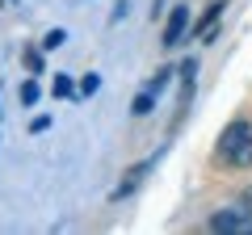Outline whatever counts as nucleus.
Listing matches in <instances>:
<instances>
[{
  "instance_id": "nucleus-1",
  "label": "nucleus",
  "mask_w": 252,
  "mask_h": 235,
  "mask_svg": "<svg viewBox=\"0 0 252 235\" xmlns=\"http://www.w3.org/2000/svg\"><path fill=\"white\" fill-rule=\"evenodd\" d=\"M215 155L223 164H231V168H248L252 164V122L248 118L227 122V130L219 135V143H215Z\"/></svg>"
},
{
  "instance_id": "nucleus-9",
  "label": "nucleus",
  "mask_w": 252,
  "mask_h": 235,
  "mask_svg": "<svg viewBox=\"0 0 252 235\" xmlns=\"http://www.w3.org/2000/svg\"><path fill=\"white\" fill-rule=\"evenodd\" d=\"M26 67H30V72H42V55H38V51H26Z\"/></svg>"
},
{
  "instance_id": "nucleus-7",
  "label": "nucleus",
  "mask_w": 252,
  "mask_h": 235,
  "mask_svg": "<svg viewBox=\"0 0 252 235\" xmlns=\"http://www.w3.org/2000/svg\"><path fill=\"white\" fill-rule=\"evenodd\" d=\"M97 76H84V80H80V88H76V92H80V97H93V92H97Z\"/></svg>"
},
{
  "instance_id": "nucleus-11",
  "label": "nucleus",
  "mask_w": 252,
  "mask_h": 235,
  "mask_svg": "<svg viewBox=\"0 0 252 235\" xmlns=\"http://www.w3.org/2000/svg\"><path fill=\"white\" fill-rule=\"evenodd\" d=\"M42 46H46V51H55V46H63V29H51V34L42 38Z\"/></svg>"
},
{
  "instance_id": "nucleus-4",
  "label": "nucleus",
  "mask_w": 252,
  "mask_h": 235,
  "mask_svg": "<svg viewBox=\"0 0 252 235\" xmlns=\"http://www.w3.org/2000/svg\"><path fill=\"white\" fill-rule=\"evenodd\" d=\"M219 13H223V4H210V9L202 13V21H198V26H193V38H210V29H215Z\"/></svg>"
},
{
  "instance_id": "nucleus-3",
  "label": "nucleus",
  "mask_w": 252,
  "mask_h": 235,
  "mask_svg": "<svg viewBox=\"0 0 252 235\" xmlns=\"http://www.w3.org/2000/svg\"><path fill=\"white\" fill-rule=\"evenodd\" d=\"M185 29H189V9L177 4V9L168 13V26H164V46H177L181 38H185Z\"/></svg>"
},
{
  "instance_id": "nucleus-6",
  "label": "nucleus",
  "mask_w": 252,
  "mask_h": 235,
  "mask_svg": "<svg viewBox=\"0 0 252 235\" xmlns=\"http://www.w3.org/2000/svg\"><path fill=\"white\" fill-rule=\"evenodd\" d=\"M152 109H156V92L147 88V92H139V97H135V105H130V114H135V118H147Z\"/></svg>"
},
{
  "instance_id": "nucleus-5",
  "label": "nucleus",
  "mask_w": 252,
  "mask_h": 235,
  "mask_svg": "<svg viewBox=\"0 0 252 235\" xmlns=\"http://www.w3.org/2000/svg\"><path fill=\"white\" fill-rule=\"evenodd\" d=\"M147 172H152V164H135V168L126 172V181H122V185H118V198H126V193L135 189V185H139V181H143Z\"/></svg>"
},
{
  "instance_id": "nucleus-10",
  "label": "nucleus",
  "mask_w": 252,
  "mask_h": 235,
  "mask_svg": "<svg viewBox=\"0 0 252 235\" xmlns=\"http://www.w3.org/2000/svg\"><path fill=\"white\" fill-rule=\"evenodd\" d=\"M21 101H26V105H38V84H34V80L21 88Z\"/></svg>"
},
{
  "instance_id": "nucleus-8",
  "label": "nucleus",
  "mask_w": 252,
  "mask_h": 235,
  "mask_svg": "<svg viewBox=\"0 0 252 235\" xmlns=\"http://www.w3.org/2000/svg\"><path fill=\"white\" fill-rule=\"evenodd\" d=\"M72 80H67V76H59V80H55V97H72Z\"/></svg>"
},
{
  "instance_id": "nucleus-12",
  "label": "nucleus",
  "mask_w": 252,
  "mask_h": 235,
  "mask_svg": "<svg viewBox=\"0 0 252 235\" xmlns=\"http://www.w3.org/2000/svg\"><path fill=\"white\" fill-rule=\"evenodd\" d=\"M46 126H51V118H34V122H30V130H34V135H42Z\"/></svg>"
},
{
  "instance_id": "nucleus-2",
  "label": "nucleus",
  "mask_w": 252,
  "mask_h": 235,
  "mask_svg": "<svg viewBox=\"0 0 252 235\" xmlns=\"http://www.w3.org/2000/svg\"><path fill=\"white\" fill-rule=\"evenodd\" d=\"M210 231H244L252 235V214H240V210H219L210 218Z\"/></svg>"
}]
</instances>
